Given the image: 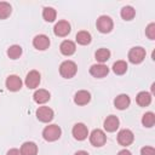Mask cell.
Segmentation results:
<instances>
[{
    "label": "cell",
    "mask_w": 155,
    "mask_h": 155,
    "mask_svg": "<svg viewBox=\"0 0 155 155\" xmlns=\"http://www.w3.org/2000/svg\"><path fill=\"white\" fill-rule=\"evenodd\" d=\"M75 39H76V42H78L79 45L85 46V45H88V44L91 42L92 36H91V34H90L88 31H86V30H80V31L76 34Z\"/></svg>",
    "instance_id": "cell-21"
},
{
    "label": "cell",
    "mask_w": 155,
    "mask_h": 155,
    "mask_svg": "<svg viewBox=\"0 0 155 155\" xmlns=\"http://www.w3.org/2000/svg\"><path fill=\"white\" fill-rule=\"evenodd\" d=\"M130 104H131V98H130L127 94H125V93L119 94V96L114 99V105H115V108L119 109V110H125V109H127V108L130 107Z\"/></svg>",
    "instance_id": "cell-14"
},
{
    "label": "cell",
    "mask_w": 155,
    "mask_h": 155,
    "mask_svg": "<svg viewBox=\"0 0 155 155\" xmlns=\"http://www.w3.org/2000/svg\"><path fill=\"white\" fill-rule=\"evenodd\" d=\"M96 25H97V29L103 33V34H107V33H110L113 27H114V23H113V19L107 16V15H102L97 18V22H96Z\"/></svg>",
    "instance_id": "cell-3"
},
{
    "label": "cell",
    "mask_w": 155,
    "mask_h": 155,
    "mask_svg": "<svg viewBox=\"0 0 155 155\" xmlns=\"http://www.w3.org/2000/svg\"><path fill=\"white\" fill-rule=\"evenodd\" d=\"M22 54V47L19 45H12L7 48V56L11 59H17Z\"/></svg>",
    "instance_id": "cell-28"
},
{
    "label": "cell",
    "mask_w": 155,
    "mask_h": 155,
    "mask_svg": "<svg viewBox=\"0 0 155 155\" xmlns=\"http://www.w3.org/2000/svg\"><path fill=\"white\" fill-rule=\"evenodd\" d=\"M33 46H34L36 50L45 51V50L48 48V46H50V39H48V36L45 35V34H39V35H36V36L33 39Z\"/></svg>",
    "instance_id": "cell-12"
},
{
    "label": "cell",
    "mask_w": 155,
    "mask_h": 155,
    "mask_svg": "<svg viewBox=\"0 0 155 155\" xmlns=\"http://www.w3.org/2000/svg\"><path fill=\"white\" fill-rule=\"evenodd\" d=\"M36 117L41 122H50L54 117V113L48 107H39L36 109Z\"/></svg>",
    "instance_id": "cell-7"
},
{
    "label": "cell",
    "mask_w": 155,
    "mask_h": 155,
    "mask_svg": "<svg viewBox=\"0 0 155 155\" xmlns=\"http://www.w3.org/2000/svg\"><path fill=\"white\" fill-rule=\"evenodd\" d=\"M50 98H51L50 92H48L47 90H44V88H40V90L35 91L34 94H33V99H34V102L38 103V104H44V103L48 102Z\"/></svg>",
    "instance_id": "cell-18"
},
{
    "label": "cell",
    "mask_w": 155,
    "mask_h": 155,
    "mask_svg": "<svg viewBox=\"0 0 155 155\" xmlns=\"http://www.w3.org/2000/svg\"><path fill=\"white\" fill-rule=\"evenodd\" d=\"M109 73V68L105 65V64H93L91 65L90 68V74L93 76V78H97V79H101V78H104L107 76Z\"/></svg>",
    "instance_id": "cell-13"
},
{
    "label": "cell",
    "mask_w": 155,
    "mask_h": 155,
    "mask_svg": "<svg viewBox=\"0 0 155 155\" xmlns=\"http://www.w3.org/2000/svg\"><path fill=\"white\" fill-rule=\"evenodd\" d=\"M22 80L18 75H10L7 76L6 81H5V85H6V88L11 92H17L22 88Z\"/></svg>",
    "instance_id": "cell-10"
},
{
    "label": "cell",
    "mask_w": 155,
    "mask_h": 155,
    "mask_svg": "<svg viewBox=\"0 0 155 155\" xmlns=\"http://www.w3.org/2000/svg\"><path fill=\"white\" fill-rule=\"evenodd\" d=\"M145 50L140 46H136V47H132L130 51H128V61L133 64H139L144 61L145 58Z\"/></svg>",
    "instance_id": "cell-4"
},
{
    "label": "cell",
    "mask_w": 155,
    "mask_h": 155,
    "mask_svg": "<svg viewBox=\"0 0 155 155\" xmlns=\"http://www.w3.org/2000/svg\"><path fill=\"white\" fill-rule=\"evenodd\" d=\"M119 125H120V121L115 115H109L104 120V130L107 132H115L119 128Z\"/></svg>",
    "instance_id": "cell-15"
},
{
    "label": "cell",
    "mask_w": 155,
    "mask_h": 155,
    "mask_svg": "<svg viewBox=\"0 0 155 155\" xmlns=\"http://www.w3.org/2000/svg\"><path fill=\"white\" fill-rule=\"evenodd\" d=\"M133 140H134V134L131 130L124 128L117 133V143L122 147L131 145L133 143Z\"/></svg>",
    "instance_id": "cell-6"
},
{
    "label": "cell",
    "mask_w": 155,
    "mask_h": 155,
    "mask_svg": "<svg viewBox=\"0 0 155 155\" xmlns=\"http://www.w3.org/2000/svg\"><path fill=\"white\" fill-rule=\"evenodd\" d=\"M136 102L139 107H148L150 103H151V94L149 92H145V91H142L137 94L136 97Z\"/></svg>",
    "instance_id": "cell-20"
},
{
    "label": "cell",
    "mask_w": 155,
    "mask_h": 155,
    "mask_svg": "<svg viewBox=\"0 0 155 155\" xmlns=\"http://www.w3.org/2000/svg\"><path fill=\"white\" fill-rule=\"evenodd\" d=\"M71 133H73V137L76 140H84L88 136V130H87V126L85 124L78 122V124L74 125V127L71 130Z\"/></svg>",
    "instance_id": "cell-8"
},
{
    "label": "cell",
    "mask_w": 155,
    "mask_h": 155,
    "mask_svg": "<svg viewBox=\"0 0 155 155\" xmlns=\"http://www.w3.org/2000/svg\"><path fill=\"white\" fill-rule=\"evenodd\" d=\"M11 12H12L11 5L6 1H0V19H5L10 17Z\"/></svg>",
    "instance_id": "cell-27"
},
{
    "label": "cell",
    "mask_w": 155,
    "mask_h": 155,
    "mask_svg": "<svg viewBox=\"0 0 155 155\" xmlns=\"http://www.w3.org/2000/svg\"><path fill=\"white\" fill-rule=\"evenodd\" d=\"M142 124H143L144 127H148V128L153 127L155 125V114L153 111L145 113L143 115V117H142Z\"/></svg>",
    "instance_id": "cell-26"
},
{
    "label": "cell",
    "mask_w": 155,
    "mask_h": 155,
    "mask_svg": "<svg viewBox=\"0 0 155 155\" xmlns=\"http://www.w3.org/2000/svg\"><path fill=\"white\" fill-rule=\"evenodd\" d=\"M70 24L68 23V21H58L56 24H54V28H53V33L54 35L57 36H61V38H64L67 36L69 33H70Z\"/></svg>",
    "instance_id": "cell-11"
},
{
    "label": "cell",
    "mask_w": 155,
    "mask_h": 155,
    "mask_svg": "<svg viewBox=\"0 0 155 155\" xmlns=\"http://www.w3.org/2000/svg\"><path fill=\"white\" fill-rule=\"evenodd\" d=\"M22 155H36L38 154V145L34 142H24L19 149Z\"/></svg>",
    "instance_id": "cell-19"
},
{
    "label": "cell",
    "mask_w": 155,
    "mask_h": 155,
    "mask_svg": "<svg viewBox=\"0 0 155 155\" xmlns=\"http://www.w3.org/2000/svg\"><path fill=\"white\" fill-rule=\"evenodd\" d=\"M42 17H44V19L46 22H53L56 19V17H57V12H56V10L53 7L46 6L42 10Z\"/></svg>",
    "instance_id": "cell-24"
},
{
    "label": "cell",
    "mask_w": 155,
    "mask_h": 155,
    "mask_svg": "<svg viewBox=\"0 0 155 155\" xmlns=\"http://www.w3.org/2000/svg\"><path fill=\"white\" fill-rule=\"evenodd\" d=\"M140 155H155V149L153 147H143L140 149Z\"/></svg>",
    "instance_id": "cell-30"
},
{
    "label": "cell",
    "mask_w": 155,
    "mask_h": 155,
    "mask_svg": "<svg viewBox=\"0 0 155 155\" xmlns=\"http://www.w3.org/2000/svg\"><path fill=\"white\" fill-rule=\"evenodd\" d=\"M120 15H121L122 19H125V21H131V19H133L134 16H136V10H134L132 6H124V7L121 8Z\"/></svg>",
    "instance_id": "cell-23"
},
{
    "label": "cell",
    "mask_w": 155,
    "mask_h": 155,
    "mask_svg": "<svg viewBox=\"0 0 155 155\" xmlns=\"http://www.w3.org/2000/svg\"><path fill=\"white\" fill-rule=\"evenodd\" d=\"M94 57H96V61H98L101 64H103L104 62H107L109 58H110V51L108 48H98L94 53Z\"/></svg>",
    "instance_id": "cell-22"
},
{
    "label": "cell",
    "mask_w": 155,
    "mask_h": 155,
    "mask_svg": "<svg viewBox=\"0 0 155 155\" xmlns=\"http://www.w3.org/2000/svg\"><path fill=\"white\" fill-rule=\"evenodd\" d=\"M40 80H41V76H40V73L38 70H30L27 76H25V86L28 88H36L40 84Z\"/></svg>",
    "instance_id": "cell-9"
},
{
    "label": "cell",
    "mask_w": 155,
    "mask_h": 155,
    "mask_svg": "<svg viewBox=\"0 0 155 155\" xmlns=\"http://www.w3.org/2000/svg\"><path fill=\"white\" fill-rule=\"evenodd\" d=\"M61 134H62V130L58 125H48L42 131V137L47 142H54L59 139Z\"/></svg>",
    "instance_id": "cell-2"
},
{
    "label": "cell",
    "mask_w": 155,
    "mask_h": 155,
    "mask_svg": "<svg viewBox=\"0 0 155 155\" xmlns=\"http://www.w3.org/2000/svg\"><path fill=\"white\" fill-rule=\"evenodd\" d=\"M127 63L125 61H116L114 64H113V71L116 74V75H124L126 71H127Z\"/></svg>",
    "instance_id": "cell-25"
},
{
    "label": "cell",
    "mask_w": 155,
    "mask_h": 155,
    "mask_svg": "<svg viewBox=\"0 0 155 155\" xmlns=\"http://www.w3.org/2000/svg\"><path fill=\"white\" fill-rule=\"evenodd\" d=\"M74 155H88V153L85 151V150H79V151H76Z\"/></svg>",
    "instance_id": "cell-33"
},
{
    "label": "cell",
    "mask_w": 155,
    "mask_h": 155,
    "mask_svg": "<svg viewBox=\"0 0 155 155\" xmlns=\"http://www.w3.org/2000/svg\"><path fill=\"white\" fill-rule=\"evenodd\" d=\"M145 35L150 40H155V23L148 24V27L145 28Z\"/></svg>",
    "instance_id": "cell-29"
},
{
    "label": "cell",
    "mask_w": 155,
    "mask_h": 155,
    "mask_svg": "<svg viewBox=\"0 0 155 155\" xmlns=\"http://www.w3.org/2000/svg\"><path fill=\"white\" fill-rule=\"evenodd\" d=\"M59 51L64 56H71V54H74L75 51H76L75 42H73L71 40H64V41H62V44L59 45Z\"/></svg>",
    "instance_id": "cell-16"
},
{
    "label": "cell",
    "mask_w": 155,
    "mask_h": 155,
    "mask_svg": "<svg viewBox=\"0 0 155 155\" xmlns=\"http://www.w3.org/2000/svg\"><path fill=\"white\" fill-rule=\"evenodd\" d=\"M91 101V93L86 90H80L74 96V102L78 105H85Z\"/></svg>",
    "instance_id": "cell-17"
},
{
    "label": "cell",
    "mask_w": 155,
    "mask_h": 155,
    "mask_svg": "<svg viewBox=\"0 0 155 155\" xmlns=\"http://www.w3.org/2000/svg\"><path fill=\"white\" fill-rule=\"evenodd\" d=\"M117 155H132V154H131L130 150H127V149H122V150H120V151L117 153Z\"/></svg>",
    "instance_id": "cell-32"
},
{
    "label": "cell",
    "mask_w": 155,
    "mask_h": 155,
    "mask_svg": "<svg viewBox=\"0 0 155 155\" xmlns=\"http://www.w3.org/2000/svg\"><path fill=\"white\" fill-rule=\"evenodd\" d=\"M90 142L93 147H103L107 142V136L104 133V131L96 128L91 132L90 134Z\"/></svg>",
    "instance_id": "cell-5"
},
{
    "label": "cell",
    "mask_w": 155,
    "mask_h": 155,
    "mask_svg": "<svg viewBox=\"0 0 155 155\" xmlns=\"http://www.w3.org/2000/svg\"><path fill=\"white\" fill-rule=\"evenodd\" d=\"M6 155H22V154H21L19 149L13 148V149H10V150L7 151V154H6Z\"/></svg>",
    "instance_id": "cell-31"
},
{
    "label": "cell",
    "mask_w": 155,
    "mask_h": 155,
    "mask_svg": "<svg viewBox=\"0 0 155 155\" xmlns=\"http://www.w3.org/2000/svg\"><path fill=\"white\" fill-rule=\"evenodd\" d=\"M76 71H78V67H76V63L73 61H64L59 65V74L64 79L74 78Z\"/></svg>",
    "instance_id": "cell-1"
}]
</instances>
